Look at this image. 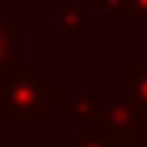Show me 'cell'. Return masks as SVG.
<instances>
[{
	"label": "cell",
	"instance_id": "obj_1",
	"mask_svg": "<svg viewBox=\"0 0 147 147\" xmlns=\"http://www.w3.org/2000/svg\"><path fill=\"white\" fill-rule=\"evenodd\" d=\"M55 99L58 86L38 65L21 62L0 75V127H38L45 113L55 110Z\"/></svg>",
	"mask_w": 147,
	"mask_h": 147
},
{
	"label": "cell",
	"instance_id": "obj_2",
	"mask_svg": "<svg viewBox=\"0 0 147 147\" xmlns=\"http://www.w3.org/2000/svg\"><path fill=\"white\" fill-rule=\"evenodd\" d=\"M120 99L137 113H147V62H123L116 69Z\"/></svg>",
	"mask_w": 147,
	"mask_h": 147
},
{
	"label": "cell",
	"instance_id": "obj_3",
	"mask_svg": "<svg viewBox=\"0 0 147 147\" xmlns=\"http://www.w3.org/2000/svg\"><path fill=\"white\" fill-rule=\"evenodd\" d=\"M106 137H113L116 144H130L134 140V127H137V110L127 106L123 99H106V106L99 113V123H96Z\"/></svg>",
	"mask_w": 147,
	"mask_h": 147
},
{
	"label": "cell",
	"instance_id": "obj_4",
	"mask_svg": "<svg viewBox=\"0 0 147 147\" xmlns=\"http://www.w3.org/2000/svg\"><path fill=\"white\" fill-rule=\"evenodd\" d=\"M24 45L28 41H24L21 31H14L7 21H0V75L24 62Z\"/></svg>",
	"mask_w": 147,
	"mask_h": 147
},
{
	"label": "cell",
	"instance_id": "obj_5",
	"mask_svg": "<svg viewBox=\"0 0 147 147\" xmlns=\"http://www.w3.org/2000/svg\"><path fill=\"white\" fill-rule=\"evenodd\" d=\"M103 14L130 21L137 34L147 31V0H103Z\"/></svg>",
	"mask_w": 147,
	"mask_h": 147
},
{
	"label": "cell",
	"instance_id": "obj_6",
	"mask_svg": "<svg viewBox=\"0 0 147 147\" xmlns=\"http://www.w3.org/2000/svg\"><path fill=\"white\" fill-rule=\"evenodd\" d=\"M55 28L62 34H86L89 31V10L82 3H62L55 14Z\"/></svg>",
	"mask_w": 147,
	"mask_h": 147
},
{
	"label": "cell",
	"instance_id": "obj_7",
	"mask_svg": "<svg viewBox=\"0 0 147 147\" xmlns=\"http://www.w3.org/2000/svg\"><path fill=\"white\" fill-rule=\"evenodd\" d=\"M106 96L99 92H75L72 96V123H99Z\"/></svg>",
	"mask_w": 147,
	"mask_h": 147
},
{
	"label": "cell",
	"instance_id": "obj_8",
	"mask_svg": "<svg viewBox=\"0 0 147 147\" xmlns=\"http://www.w3.org/2000/svg\"><path fill=\"white\" fill-rule=\"evenodd\" d=\"M72 147H120L96 123H72Z\"/></svg>",
	"mask_w": 147,
	"mask_h": 147
},
{
	"label": "cell",
	"instance_id": "obj_9",
	"mask_svg": "<svg viewBox=\"0 0 147 147\" xmlns=\"http://www.w3.org/2000/svg\"><path fill=\"white\" fill-rule=\"evenodd\" d=\"M134 147H147V113H137V127H134Z\"/></svg>",
	"mask_w": 147,
	"mask_h": 147
},
{
	"label": "cell",
	"instance_id": "obj_10",
	"mask_svg": "<svg viewBox=\"0 0 147 147\" xmlns=\"http://www.w3.org/2000/svg\"><path fill=\"white\" fill-rule=\"evenodd\" d=\"M0 3H3V0H0Z\"/></svg>",
	"mask_w": 147,
	"mask_h": 147
}]
</instances>
